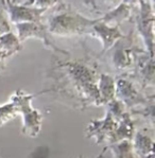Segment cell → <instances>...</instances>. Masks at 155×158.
<instances>
[{
	"instance_id": "1",
	"label": "cell",
	"mask_w": 155,
	"mask_h": 158,
	"mask_svg": "<svg viewBox=\"0 0 155 158\" xmlns=\"http://www.w3.org/2000/svg\"><path fill=\"white\" fill-rule=\"evenodd\" d=\"M48 77L53 81L51 88L44 92H53L61 96L64 102L79 109L89 105H102L99 87L97 86V64L89 58L73 62L54 63Z\"/></svg>"
},
{
	"instance_id": "2",
	"label": "cell",
	"mask_w": 155,
	"mask_h": 158,
	"mask_svg": "<svg viewBox=\"0 0 155 158\" xmlns=\"http://www.w3.org/2000/svg\"><path fill=\"white\" fill-rule=\"evenodd\" d=\"M97 20H90L83 17L81 14L69 4L60 3L48 17L47 30L50 33L60 36L81 35L91 33V29Z\"/></svg>"
},
{
	"instance_id": "3",
	"label": "cell",
	"mask_w": 155,
	"mask_h": 158,
	"mask_svg": "<svg viewBox=\"0 0 155 158\" xmlns=\"http://www.w3.org/2000/svg\"><path fill=\"white\" fill-rule=\"evenodd\" d=\"M35 94H26L23 91L18 90L12 97L11 102L15 105L17 111L23 116V133L30 137H35L40 133L42 115L37 110L31 107V100Z\"/></svg>"
},
{
	"instance_id": "4",
	"label": "cell",
	"mask_w": 155,
	"mask_h": 158,
	"mask_svg": "<svg viewBox=\"0 0 155 158\" xmlns=\"http://www.w3.org/2000/svg\"><path fill=\"white\" fill-rule=\"evenodd\" d=\"M119 40L118 43L112 48V64L116 70H127L134 64L135 58L138 55V51L134 49L132 33L125 38Z\"/></svg>"
},
{
	"instance_id": "5",
	"label": "cell",
	"mask_w": 155,
	"mask_h": 158,
	"mask_svg": "<svg viewBox=\"0 0 155 158\" xmlns=\"http://www.w3.org/2000/svg\"><path fill=\"white\" fill-rule=\"evenodd\" d=\"M117 96L119 97L121 103H125L128 106H135V105H144V104H153L154 98H146L145 96H142L139 91L135 88L132 85L131 82L128 81L125 75H121L119 77L117 83Z\"/></svg>"
},
{
	"instance_id": "6",
	"label": "cell",
	"mask_w": 155,
	"mask_h": 158,
	"mask_svg": "<svg viewBox=\"0 0 155 158\" xmlns=\"http://www.w3.org/2000/svg\"><path fill=\"white\" fill-rule=\"evenodd\" d=\"M18 28V33H19V42H23L26 38L28 37H37L40 38L43 40L44 44L47 46L48 48H50L51 50H53L54 52H59V53H64L67 54L66 51L61 50L59 48L55 47L53 44L50 42L49 37L47 35V30H46V27L42 25L40 23H21L17 25Z\"/></svg>"
},
{
	"instance_id": "7",
	"label": "cell",
	"mask_w": 155,
	"mask_h": 158,
	"mask_svg": "<svg viewBox=\"0 0 155 158\" xmlns=\"http://www.w3.org/2000/svg\"><path fill=\"white\" fill-rule=\"evenodd\" d=\"M6 6L9 9L11 19L13 23H21L23 21L26 23H40V16L46 10L42 9H32L26 6H16L10 0H6Z\"/></svg>"
},
{
	"instance_id": "8",
	"label": "cell",
	"mask_w": 155,
	"mask_h": 158,
	"mask_svg": "<svg viewBox=\"0 0 155 158\" xmlns=\"http://www.w3.org/2000/svg\"><path fill=\"white\" fill-rule=\"evenodd\" d=\"M90 35L97 36L98 38L102 40L103 43V51L107 50L110 47H112L114 42L118 38L122 37V34L119 32L118 27H111L105 25L104 23L101 21V19H98L96 23L94 25L91 29Z\"/></svg>"
},
{
	"instance_id": "9",
	"label": "cell",
	"mask_w": 155,
	"mask_h": 158,
	"mask_svg": "<svg viewBox=\"0 0 155 158\" xmlns=\"http://www.w3.org/2000/svg\"><path fill=\"white\" fill-rule=\"evenodd\" d=\"M99 92L102 104H107L114 100V94H115V85L114 81L107 74H101L99 79Z\"/></svg>"
},
{
	"instance_id": "10",
	"label": "cell",
	"mask_w": 155,
	"mask_h": 158,
	"mask_svg": "<svg viewBox=\"0 0 155 158\" xmlns=\"http://www.w3.org/2000/svg\"><path fill=\"white\" fill-rule=\"evenodd\" d=\"M135 149L141 158H153V141L144 134H137Z\"/></svg>"
},
{
	"instance_id": "11",
	"label": "cell",
	"mask_w": 155,
	"mask_h": 158,
	"mask_svg": "<svg viewBox=\"0 0 155 158\" xmlns=\"http://www.w3.org/2000/svg\"><path fill=\"white\" fill-rule=\"evenodd\" d=\"M119 1L120 0H85V4H90L97 11L107 13L108 10L115 8Z\"/></svg>"
},
{
	"instance_id": "12",
	"label": "cell",
	"mask_w": 155,
	"mask_h": 158,
	"mask_svg": "<svg viewBox=\"0 0 155 158\" xmlns=\"http://www.w3.org/2000/svg\"><path fill=\"white\" fill-rule=\"evenodd\" d=\"M115 152V158H134L132 154V145L129 141H122L112 147Z\"/></svg>"
},
{
	"instance_id": "13",
	"label": "cell",
	"mask_w": 155,
	"mask_h": 158,
	"mask_svg": "<svg viewBox=\"0 0 155 158\" xmlns=\"http://www.w3.org/2000/svg\"><path fill=\"white\" fill-rule=\"evenodd\" d=\"M17 109L12 102L6 104L3 107H0V125L6 123L9 120H12L17 115Z\"/></svg>"
},
{
	"instance_id": "14",
	"label": "cell",
	"mask_w": 155,
	"mask_h": 158,
	"mask_svg": "<svg viewBox=\"0 0 155 158\" xmlns=\"http://www.w3.org/2000/svg\"><path fill=\"white\" fill-rule=\"evenodd\" d=\"M60 3H62V0H29L23 6H28L34 4L35 6H38V8H40L42 10H47L50 6H53L55 4H60Z\"/></svg>"
},
{
	"instance_id": "15",
	"label": "cell",
	"mask_w": 155,
	"mask_h": 158,
	"mask_svg": "<svg viewBox=\"0 0 155 158\" xmlns=\"http://www.w3.org/2000/svg\"><path fill=\"white\" fill-rule=\"evenodd\" d=\"M10 31V27L8 23V20H6V16L3 14V11L0 8V36L4 35L6 32Z\"/></svg>"
}]
</instances>
